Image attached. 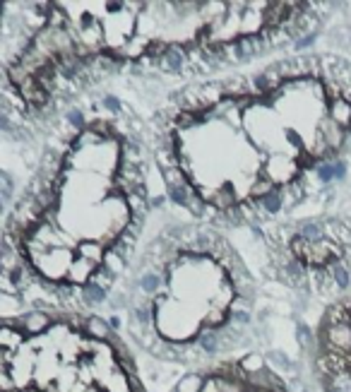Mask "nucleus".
<instances>
[{
    "instance_id": "nucleus-1",
    "label": "nucleus",
    "mask_w": 351,
    "mask_h": 392,
    "mask_svg": "<svg viewBox=\"0 0 351 392\" xmlns=\"http://www.w3.org/2000/svg\"><path fill=\"white\" fill-rule=\"evenodd\" d=\"M308 3H27L22 34L0 58V135L39 140L96 94H157L310 44ZM154 101V103H157Z\"/></svg>"
},
{
    "instance_id": "nucleus-5",
    "label": "nucleus",
    "mask_w": 351,
    "mask_h": 392,
    "mask_svg": "<svg viewBox=\"0 0 351 392\" xmlns=\"http://www.w3.org/2000/svg\"><path fill=\"white\" fill-rule=\"evenodd\" d=\"M5 376L8 392H152L135 351L101 315L15 310Z\"/></svg>"
},
{
    "instance_id": "nucleus-7",
    "label": "nucleus",
    "mask_w": 351,
    "mask_h": 392,
    "mask_svg": "<svg viewBox=\"0 0 351 392\" xmlns=\"http://www.w3.org/2000/svg\"><path fill=\"white\" fill-rule=\"evenodd\" d=\"M27 20V3H0V58L17 42Z\"/></svg>"
},
{
    "instance_id": "nucleus-3",
    "label": "nucleus",
    "mask_w": 351,
    "mask_h": 392,
    "mask_svg": "<svg viewBox=\"0 0 351 392\" xmlns=\"http://www.w3.org/2000/svg\"><path fill=\"white\" fill-rule=\"evenodd\" d=\"M161 200L147 111L113 91L79 101L39 140L3 217L0 298L106 318Z\"/></svg>"
},
{
    "instance_id": "nucleus-2",
    "label": "nucleus",
    "mask_w": 351,
    "mask_h": 392,
    "mask_svg": "<svg viewBox=\"0 0 351 392\" xmlns=\"http://www.w3.org/2000/svg\"><path fill=\"white\" fill-rule=\"evenodd\" d=\"M351 94V68L289 56L207 77L147 111L149 147L171 212L226 234L289 219L342 161L351 132L332 101Z\"/></svg>"
},
{
    "instance_id": "nucleus-6",
    "label": "nucleus",
    "mask_w": 351,
    "mask_h": 392,
    "mask_svg": "<svg viewBox=\"0 0 351 392\" xmlns=\"http://www.w3.org/2000/svg\"><path fill=\"white\" fill-rule=\"evenodd\" d=\"M166 392H286L257 351L176 376Z\"/></svg>"
},
{
    "instance_id": "nucleus-4",
    "label": "nucleus",
    "mask_w": 351,
    "mask_h": 392,
    "mask_svg": "<svg viewBox=\"0 0 351 392\" xmlns=\"http://www.w3.org/2000/svg\"><path fill=\"white\" fill-rule=\"evenodd\" d=\"M106 320L137 359L183 376L250 354L257 282L231 234L169 212L154 219Z\"/></svg>"
}]
</instances>
